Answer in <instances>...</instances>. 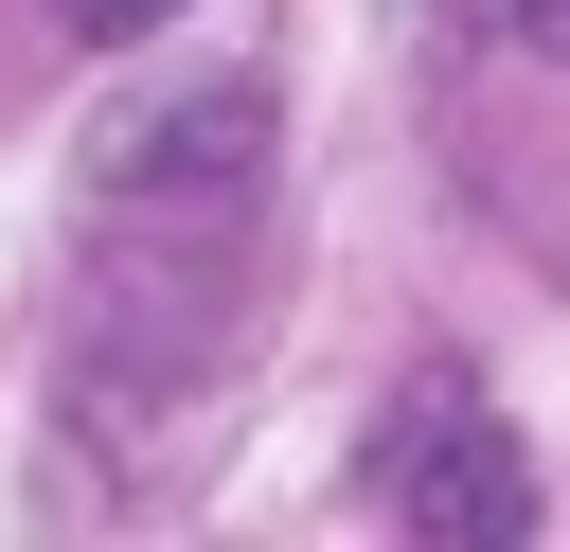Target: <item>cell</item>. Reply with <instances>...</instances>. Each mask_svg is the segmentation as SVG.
Masks as SVG:
<instances>
[{
  "label": "cell",
  "mask_w": 570,
  "mask_h": 552,
  "mask_svg": "<svg viewBox=\"0 0 570 552\" xmlns=\"http://www.w3.org/2000/svg\"><path fill=\"white\" fill-rule=\"evenodd\" d=\"M356 499H374L392 534H463V552H517V534H534V463H517V427H499L463 374H410V392H392V427L356 445Z\"/></svg>",
  "instance_id": "obj_1"
},
{
  "label": "cell",
  "mask_w": 570,
  "mask_h": 552,
  "mask_svg": "<svg viewBox=\"0 0 570 552\" xmlns=\"http://www.w3.org/2000/svg\"><path fill=\"white\" fill-rule=\"evenodd\" d=\"M178 0H71V36H160Z\"/></svg>",
  "instance_id": "obj_2"
},
{
  "label": "cell",
  "mask_w": 570,
  "mask_h": 552,
  "mask_svg": "<svg viewBox=\"0 0 570 552\" xmlns=\"http://www.w3.org/2000/svg\"><path fill=\"white\" fill-rule=\"evenodd\" d=\"M499 18H517V36H534V53H570V0H499Z\"/></svg>",
  "instance_id": "obj_3"
}]
</instances>
